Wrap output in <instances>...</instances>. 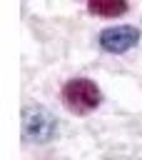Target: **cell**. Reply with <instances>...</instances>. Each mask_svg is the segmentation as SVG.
<instances>
[{
	"instance_id": "277c9868",
	"label": "cell",
	"mask_w": 142,
	"mask_h": 160,
	"mask_svg": "<svg viewBox=\"0 0 142 160\" xmlns=\"http://www.w3.org/2000/svg\"><path fill=\"white\" fill-rule=\"evenodd\" d=\"M87 10L97 18H120L127 12V0H87Z\"/></svg>"
},
{
	"instance_id": "3957f363",
	"label": "cell",
	"mask_w": 142,
	"mask_h": 160,
	"mask_svg": "<svg viewBox=\"0 0 142 160\" xmlns=\"http://www.w3.org/2000/svg\"><path fill=\"white\" fill-rule=\"evenodd\" d=\"M97 40H100V48H102L105 52L120 55V52L132 50V48L140 42V30L132 28V25H115V28L102 30Z\"/></svg>"
},
{
	"instance_id": "7a4b0ae2",
	"label": "cell",
	"mask_w": 142,
	"mask_h": 160,
	"mask_svg": "<svg viewBox=\"0 0 142 160\" xmlns=\"http://www.w3.org/2000/svg\"><path fill=\"white\" fill-rule=\"evenodd\" d=\"M57 135V118L40 108V105H27L22 108V138L30 142H50Z\"/></svg>"
},
{
	"instance_id": "6da1fadb",
	"label": "cell",
	"mask_w": 142,
	"mask_h": 160,
	"mask_svg": "<svg viewBox=\"0 0 142 160\" xmlns=\"http://www.w3.org/2000/svg\"><path fill=\"white\" fill-rule=\"evenodd\" d=\"M60 98H62V105L72 115H90L92 110H97L102 105V90L90 78L67 80L62 85V90H60Z\"/></svg>"
}]
</instances>
